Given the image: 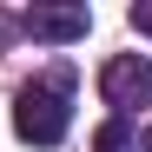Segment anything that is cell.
Segmentation results:
<instances>
[{"label":"cell","mask_w":152,"mask_h":152,"mask_svg":"<svg viewBox=\"0 0 152 152\" xmlns=\"http://www.w3.org/2000/svg\"><path fill=\"white\" fill-rule=\"evenodd\" d=\"M66 126H73V66H53V73H40L33 86H20L13 132L27 145H60Z\"/></svg>","instance_id":"6da1fadb"},{"label":"cell","mask_w":152,"mask_h":152,"mask_svg":"<svg viewBox=\"0 0 152 152\" xmlns=\"http://www.w3.org/2000/svg\"><path fill=\"white\" fill-rule=\"evenodd\" d=\"M99 99L113 106V119H132L139 106H152V60H139V53L106 60V73H99Z\"/></svg>","instance_id":"7a4b0ae2"},{"label":"cell","mask_w":152,"mask_h":152,"mask_svg":"<svg viewBox=\"0 0 152 152\" xmlns=\"http://www.w3.org/2000/svg\"><path fill=\"white\" fill-rule=\"evenodd\" d=\"M20 27H27L33 40H46V46H66V40H86V27H93V7H33Z\"/></svg>","instance_id":"3957f363"},{"label":"cell","mask_w":152,"mask_h":152,"mask_svg":"<svg viewBox=\"0 0 152 152\" xmlns=\"http://www.w3.org/2000/svg\"><path fill=\"white\" fill-rule=\"evenodd\" d=\"M93 152H139V139H132V119H106L93 132Z\"/></svg>","instance_id":"277c9868"},{"label":"cell","mask_w":152,"mask_h":152,"mask_svg":"<svg viewBox=\"0 0 152 152\" xmlns=\"http://www.w3.org/2000/svg\"><path fill=\"white\" fill-rule=\"evenodd\" d=\"M126 20H132V27H139V33L152 40V0H139V7H132V13H126Z\"/></svg>","instance_id":"5b68a950"},{"label":"cell","mask_w":152,"mask_h":152,"mask_svg":"<svg viewBox=\"0 0 152 152\" xmlns=\"http://www.w3.org/2000/svg\"><path fill=\"white\" fill-rule=\"evenodd\" d=\"M145 152H152V132H145Z\"/></svg>","instance_id":"8992f818"}]
</instances>
